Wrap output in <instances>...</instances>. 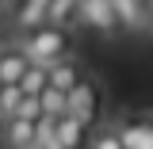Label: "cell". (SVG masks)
<instances>
[{"label": "cell", "mask_w": 153, "mask_h": 149, "mask_svg": "<svg viewBox=\"0 0 153 149\" xmlns=\"http://www.w3.org/2000/svg\"><path fill=\"white\" fill-rule=\"evenodd\" d=\"M65 115H73L80 126H88L96 115H100V88H96L88 76H84L76 88L65 92Z\"/></svg>", "instance_id": "obj_2"}, {"label": "cell", "mask_w": 153, "mask_h": 149, "mask_svg": "<svg viewBox=\"0 0 153 149\" xmlns=\"http://www.w3.org/2000/svg\"><path fill=\"white\" fill-rule=\"evenodd\" d=\"M0 4H23V0H0Z\"/></svg>", "instance_id": "obj_18"}, {"label": "cell", "mask_w": 153, "mask_h": 149, "mask_svg": "<svg viewBox=\"0 0 153 149\" xmlns=\"http://www.w3.org/2000/svg\"><path fill=\"white\" fill-rule=\"evenodd\" d=\"M19 23H23V27L46 23V4H42V0H23V4H19Z\"/></svg>", "instance_id": "obj_13"}, {"label": "cell", "mask_w": 153, "mask_h": 149, "mask_svg": "<svg viewBox=\"0 0 153 149\" xmlns=\"http://www.w3.org/2000/svg\"><path fill=\"white\" fill-rule=\"evenodd\" d=\"M4 142H8V149H35V122L19 119V115L4 119Z\"/></svg>", "instance_id": "obj_7"}, {"label": "cell", "mask_w": 153, "mask_h": 149, "mask_svg": "<svg viewBox=\"0 0 153 149\" xmlns=\"http://www.w3.org/2000/svg\"><path fill=\"white\" fill-rule=\"evenodd\" d=\"M84 76H88V73H84V65H80L73 54H65V57H57V61L46 65V84H54V88H61V92L76 88Z\"/></svg>", "instance_id": "obj_4"}, {"label": "cell", "mask_w": 153, "mask_h": 149, "mask_svg": "<svg viewBox=\"0 0 153 149\" xmlns=\"http://www.w3.org/2000/svg\"><path fill=\"white\" fill-rule=\"evenodd\" d=\"M19 84H0V119H12L16 115V103H19Z\"/></svg>", "instance_id": "obj_14"}, {"label": "cell", "mask_w": 153, "mask_h": 149, "mask_svg": "<svg viewBox=\"0 0 153 149\" xmlns=\"http://www.w3.org/2000/svg\"><path fill=\"white\" fill-rule=\"evenodd\" d=\"M119 138L126 149H153V115H142V119H123L119 126Z\"/></svg>", "instance_id": "obj_5"}, {"label": "cell", "mask_w": 153, "mask_h": 149, "mask_svg": "<svg viewBox=\"0 0 153 149\" xmlns=\"http://www.w3.org/2000/svg\"><path fill=\"white\" fill-rule=\"evenodd\" d=\"M27 61L31 57L23 54V46H0V84H16Z\"/></svg>", "instance_id": "obj_8"}, {"label": "cell", "mask_w": 153, "mask_h": 149, "mask_svg": "<svg viewBox=\"0 0 153 149\" xmlns=\"http://www.w3.org/2000/svg\"><path fill=\"white\" fill-rule=\"evenodd\" d=\"M19 92L23 96H38L42 88H46V65H38V61H27V69L19 73Z\"/></svg>", "instance_id": "obj_10"}, {"label": "cell", "mask_w": 153, "mask_h": 149, "mask_svg": "<svg viewBox=\"0 0 153 149\" xmlns=\"http://www.w3.org/2000/svg\"><path fill=\"white\" fill-rule=\"evenodd\" d=\"M23 54L38 61V65H50L57 57L73 54V35L57 23H38V27H23V38H19Z\"/></svg>", "instance_id": "obj_1"}, {"label": "cell", "mask_w": 153, "mask_h": 149, "mask_svg": "<svg viewBox=\"0 0 153 149\" xmlns=\"http://www.w3.org/2000/svg\"><path fill=\"white\" fill-rule=\"evenodd\" d=\"M88 149H126V145H123L119 130H115V126H107V130H100V134H96V142H92Z\"/></svg>", "instance_id": "obj_16"}, {"label": "cell", "mask_w": 153, "mask_h": 149, "mask_svg": "<svg viewBox=\"0 0 153 149\" xmlns=\"http://www.w3.org/2000/svg\"><path fill=\"white\" fill-rule=\"evenodd\" d=\"M54 142L65 149H80L84 145V126L76 122L73 115H57L54 119Z\"/></svg>", "instance_id": "obj_9"}, {"label": "cell", "mask_w": 153, "mask_h": 149, "mask_svg": "<svg viewBox=\"0 0 153 149\" xmlns=\"http://www.w3.org/2000/svg\"><path fill=\"white\" fill-rule=\"evenodd\" d=\"M73 19H76V0H46V23L65 27Z\"/></svg>", "instance_id": "obj_11"}, {"label": "cell", "mask_w": 153, "mask_h": 149, "mask_svg": "<svg viewBox=\"0 0 153 149\" xmlns=\"http://www.w3.org/2000/svg\"><path fill=\"white\" fill-rule=\"evenodd\" d=\"M42 149H65V145H57V142H50V145H42Z\"/></svg>", "instance_id": "obj_17"}, {"label": "cell", "mask_w": 153, "mask_h": 149, "mask_svg": "<svg viewBox=\"0 0 153 149\" xmlns=\"http://www.w3.org/2000/svg\"><path fill=\"white\" fill-rule=\"evenodd\" d=\"M76 19L84 27H92L100 35H115L119 31V19L111 12V0H76Z\"/></svg>", "instance_id": "obj_3"}, {"label": "cell", "mask_w": 153, "mask_h": 149, "mask_svg": "<svg viewBox=\"0 0 153 149\" xmlns=\"http://www.w3.org/2000/svg\"><path fill=\"white\" fill-rule=\"evenodd\" d=\"M111 12H115V19H119V27H126V31H142V27L149 23L146 0H111Z\"/></svg>", "instance_id": "obj_6"}, {"label": "cell", "mask_w": 153, "mask_h": 149, "mask_svg": "<svg viewBox=\"0 0 153 149\" xmlns=\"http://www.w3.org/2000/svg\"><path fill=\"white\" fill-rule=\"evenodd\" d=\"M38 103H42V115H65V92L54 84H46L38 92Z\"/></svg>", "instance_id": "obj_12"}, {"label": "cell", "mask_w": 153, "mask_h": 149, "mask_svg": "<svg viewBox=\"0 0 153 149\" xmlns=\"http://www.w3.org/2000/svg\"><path fill=\"white\" fill-rule=\"evenodd\" d=\"M16 115H19V119H31V122H38V119H42V103H38V96H19Z\"/></svg>", "instance_id": "obj_15"}]
</instances>
